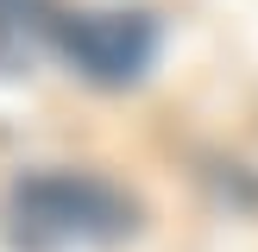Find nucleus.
<instances>
[{"label": "nucleus", "instance_id": "1", "mask_svg": "<svg viewBox=\"0 0 258 252\" xmlns=\"http://www.w3.org/2000/svg\"><path fill=\"white\" fill-rule=\"evenodd\" d=\"M7 239L19 252H88L133 233L139 208L120 183L95 170H25L0 202Z\"/></svg>", "mask_w": 258, "mask_h": 252}, {"label": "nucleus", "instance_id": "2", "mask_svg": "<svg viewBox=\"0 0 258 252\" xmlns=\"http://www.w3.org/2000/svg\"><path fill=\"white\" fill-rule=\"evenodd\" d=\"M57 50L82 82L95 88H133L164 50V25L151 7H63Z\"/></svg>", "mask_w": 258, "mask_h": 252}, {"label": "nucleus", "instance_id": "3", "mask_svg": "<svg viewBox=\"0 0 258 252\" xmlns=\"http://www.w3.org/2000/svg\"><path fill=\"white\" fill-rule=\"evenodd\" d=\"M57 0H0V76H32V63L57 44Z\"/></svg>", "mask_w": 258, "mask_h": 252}]
</instances>
